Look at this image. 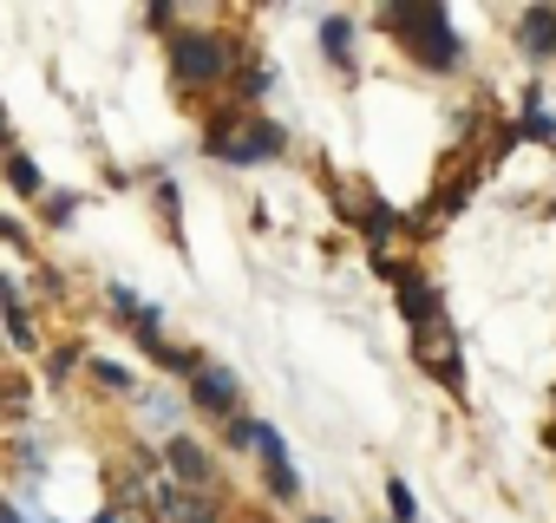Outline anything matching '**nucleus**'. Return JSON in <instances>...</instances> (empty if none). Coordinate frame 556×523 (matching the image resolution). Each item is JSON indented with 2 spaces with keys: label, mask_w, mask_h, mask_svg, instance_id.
Masks as SVG:
<instances>
[{
  "label": "nucleus",
  "mask_w": 556,
  "mask_h": 523,
  "mask_svg": "<svg viewBox=\"0 0 556 523\" xmlns=\"http://www.w3.org/2000/svg\"><path fill=\"white\" fill-rule=\"evenodd\" d=\"M387 276H393V289H400V315H406L413 328H432V321H445V315H439V289H432L419 269H400V262H387Z\"/></svg>",
  "instance_id": "3"
},
{
  "label": "nucleus",
  "mask_w": 556,
  "mask_h": 523,
  "mask_svg": "<svg viewBox=\"0 0 556 523\" xmlns=\"http://www.w3.org/2000/svg\"><path fill=\"white\" fill-rule=\"evenodd\" d=\"M419 367H426L452 399H465V393H471V386H465V367H458V334H452V321L419 328Z\"/></svg>",
  "instance_id": "2"
},
{
  "label": "nucleus",
  "mask_w": 556,
  "mask_h": 523,
  "mask_svg": "<svg viewBox=\"0 0 556 523\" xmlns=\"http://www.w3.org/2000/svg\"><path fill=\"white\" fill-rule=\"evenodd\" d=\"M380 21L400 27L406 53H413L419 66H432V73H458V66H465V40H458V27H452L445 8H387Z\"/></svg>",
  "instance_id": "1"
},
{
  "label": "nucleus",
  "mask_w": 556,
  "mask_h": 523,
  "mask_svg": "<svg viewBox=\"0 0 556 523\" xmlns=\"http://www.w3.org/2000/svg\"><path fill=\"white\" fill-rule=\"evenodd\" d=\"M549 445H556V432H549Z\"/></svg>",
  "instance_id": "8"
},
{
  "label": "nucleus",
  "mask_w": 556,
  "mask_h": 523,
  "mask_svg": "<svg viewBox=\"0 0 556 523\" xmlns=\"http://www.w3.org/2000/svg\"><path fill=\"white\" fill-rule=\"evenodd\" d=\"M387 510H393V523H419V503H413V484H387Z\"/></svg>",
  "instance_id": "7"
},
{
  "label": "nucleus",
  "mask_w": 556,
  "mask_h": 523,
  "mask_svg": "<svg viewBox=\"0 0 556 523\" xmlns=\"http://www.w3.org/2000/svg\"><path fill=\"white\" fill-rule=\"evenodd\" d=\"M321 40H328V60H334L341 73H354V21H348V14H328Z\"/></svg>",
  "instance_id": "6"
},
{
  "label": "nucleus",
  "mask_w": 556,
  "mask_h": 523,
  "mask_svg": "<svg viewBox=\"0 0 556 523\" xmlns=\"http://www.w3.org/2000/svg\"><path fill=\"white\" fill-rule=\"evenodd\" d=\"M517 47H523L536 66H549V60H556V8H523V14H517Z\"/></svg>",
  "instance_id": "4"
},
{
  "label": "nucleus",
  "mask_w": 556,
  "mask_h": 523,
  "mask_svg": "<svg viewBox=\"0 0 556 523\" xmlns=\"http://www.w3.org/2000/svg\"><path fill=\"white\" fill-rule=\"evenodd\" d=\"M177 66H184L190 79H216V73L229 66V47H223V40H177Z\"/></svg>",
  "instance_id": "5"
}]
</instances>
